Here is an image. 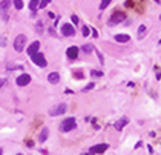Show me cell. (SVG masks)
<instances>
[{
    "label": "cell",
    "instance_id": "cell-1",
    "mask_svg": "<svg viewBox=\"0 0 161 155\" xmlns=\"http://www.w3.org/2000/svg\"><path fill=\"white\" fill-rule=\"evenodd\" d=\"M77 127V121H75L74 117H69V118H65L60 125V131L61 132H71Z\"/></svg>",
    "mask_w": 161,
    "mask_h": 155
},
{
    "label": "cell",
    "instance_id": "cell-2",
    "mask_svg": "<svg viewBox=\"0 0 161 155\" xmlns=\"http://www.w3.org/2000/svg\"><path fill=\"white\" fill-rule=\"evenodd\" d=\"M126 20V14L121 11H115L112 16L109 17V22H107V25L109 26H114V25H118V23H121V22Z\"/></svg>",
    "mask_w": 161,
    "mask_h": 155
},
{
    "label": "cell",
    "instance_id": "cell-3",
    "mask_svg": "<svg viewBox=\"0 0 161 155\" xmlns=\"http://www.w3.org/2000/svg\"><path fill=\"white\" fill-rule=\"evenodd\" d=\"M25 45H26V35L25 34L17 35L15 40H14V49L17 52H22V51L25 49Z\"/></svg>",
    "mask_w": 161,
    "mask_h": 155
},
{
    "label": "cell",
    "instance_id": "cell-4",
    "mask_svg": "<svg viewBox=\"0 0 161 155\" xmlns=\"http://www.w3.org/2000/svg\"><path fill=\"white\" fill-rule=\"evenodd\" d=\"M31 60L34 61L37 66H40V68H44L48 63H46V59H44V55L42 54V52H35V54L31 55Z\"/></svg>",
    "mask_w": 161,
    "mask_h": 155
},
{
    "label": "cell",
    "instance_id": "cell-5",
    "mask_svg": "<svg viewBox=\"0 0 161 155\" xmlns=\"http://www.w3.org/2000/svg\"><path fill=\"white\" fill-rule=\"evenodd\" d=\"M66 111H68V106H66L65 103H61V104L54 106L52 109H49V115H52V117H57V115H63Z\"/></svg>",
    "mask_w": 161,
    "mask_h": 155
},
{
    "label": "cell",
    "instance_id": "cell-6",
    "mask_svg": "<svg viewBox=\"0 0 161 155\" xmlns=\"http://www.w3.org/2000/svg\"><path fill=\"white\" fill-rule=\"evenodd\" d=\"M61 34L65 35V37H72V35L75 34V29H74V26L72 25H69V23H65L63 26H61Z\"/></svg>",
    "mask_w": 161,
    "mask_h": 155
},
{
    "label": "cell",
    "instance_id": "cell-7",
    "mask_svg": "<svg viewBox=\"0 0 161 155\" xmlns=\"http://www.w3.org/2000/svg\"><path fill=\"white\" fill-rule=\"evenodd\" d=\"M15 83L19 86H26L28 83H31V77H29L28 74H22L20 77H17V82Z\"/></svg>",
    "mask_w": 161,
    "mask_h": 155
},
{
    "label": "cell",
    "instance_id": "cell-8",
    "mask_svg": "<svg viewBox=\"0 0 161 155\" xmlns=\"http://www.w3.org/2000/svg\"><path fill=\"white\" fill-rule=\"evenodd\" d=\"M66 55H68L69 60H75V59L78 57V48H77V46L68 48V51H66Z\"/></svg>",
    "mask_w": 161,
    "mask_h": 155
},
{
    "label": "cell",
    "instance_id": "cell-9",
    "mask_svg": "<svg viewBox=\"0 0 161 155\" xmlns=\"http://www.w3.org/2000/svg\"><path fill=\"white\" fill-rule=\"evenodd\" d=\"M127 123H129V118H127V117H121L117 123H114V127H115L117 131H121L123 127L127 125Z\"/></svg>",
    "mask_w": 161,
    "mask_h": 155
},
{
    "label": "cell",
    "instance_id": "cell-10",
    "mask_svg": "<svg viewBox=\"0 0 161 155\" xmlns=\"http://www.w3.org/2000/svg\"><path fill=\"white\" fill-rule=\"evenodd\" d=\"M107 148H109V144H106V143H101V144H97V146H94V148L91 149L94 154H103V152H106Z\"/></svg>",
    "mask_w": 161,
    "mask_h": 155
},
{
    "label": "cell",
    "instance_id": "cell-11",
    "mask_svg": "<svg viewBox=\"0 0 161 155\" xmlns=\"http://www.w3.org/2000/svg\"><path fill=\"white\" fill-rule=\"evenodd\" d=\"M9 6H11V2L9 0H2L0 2V14H6V11L9 9Z\"/></svg>",
    "mask_w": 161,
    "mask_h": 155
},
{
    "label": "cell",
    "instance_id": "cell-12",
    "mask_svg": "<svg viewBox=\"0 0 161 155\" xmlns=\"http://www.w3.org/2000/svg\"><path fill=\"white\" fill-rule=\"evenodd\" d=\"M48 80H49V83H52V85H57V83L60 82L59 72H51V74L48 75Z\"/></svg>",
    "mask_w": 161,
    "mask_h": 155
},
{
    "label": "cell",
    "instance_id": "cell-13",
    "mask_svg": "<svg viewBox=\"0 0 161 155\" xmlns=\"http://www.w3.org/2000/svg\"><path fill=\"white\" fill-rule=\"evenodd\" d=\"M38 49H40V42H34L32 45L28 48V55H32L35 52H38Z\"/></svg>",
    "mask_w": 161,
    "mask_h": 155
},
{
    "label": "cell",
    "instance_id": "cell-14",
    "mask_svg": "<svg viewBox=\"0 0 161 155\" xmlns=\"http://www.w3.org/2000/svg\"><path fill=\"white\" fill-rule=\"evenodd\" d=\"M115 40L118 43H127L129 42V35L127 34H117L115 35Z\"/></svg>",
    "mask_w": 161,
    "mask_h": 155
},
{
    "label": "cell",
    "instance_id": "cell-15",
    "mask_svg": "<svg viewBox=\"0 0 161 155\" xmlns=\"http://www.w3.org/2000/svg\"><path fill=\"white\" fill-rule=\"evenodd\" d=\"M48 135H49V131H48V127H43V129H42V132H40V135H38V140H40V143H43V141H46Z\"/></svg>",
    "mask_w": 161,
    "mask_h": 155
},
{
    "label": "cell",
    "instance_id": "cell-16",
    "mask_svg": "<svg viewBox=\"0 0 161 155\" xmlns=\"http://www.w3.org/2000/svg\"><path fill=\"white\" fill-rule=\"evenodd\" d=\"M38 3H40V0H31L29 2V9L31 11H37V8H38Z\"/></svg>",
    "mask_w": 161,
    "mask_h": 155
},
{
    "label": "cell",
    "instance_id": "cell-17",
    "mask_svg": "<svg viewBox=\"0 0 161 155\" xmlns=\"http://www.w3.org/2000/svg\"><path fill=\"white\" fill-rule=\"evenodd\" d=\"M15 9H23V0H12Z\"/></svg>",
    "mask_w": 161,
    "mask_h": 155
},
{
    "label": "cell",
    "instance_id": "cell-18",
    "mask_svg": "<svg viewBox=\"0 0 161 155\" xmlns=\"http://www.w3.org/2000/svg\"><path fill=\"white\" fill-rule=\"evenodd\" d=\"M83 51H84V54H91V52L94 51V46L92 45H84L83 46Z\"/></svg>",
    "mask_w": 161,
    "mask_h": 155
},
{
    "label": "cell",
    "instance_id": "cell-19",
    "mask_svg": "<svg viewBox=\"0 0 161 155\" xmlns=\"http://www.w3.org/2000/svg\"><path fill=\"white\" fill-rule=\"evenodd\" d=\"M110 2H112V0H101V3H100V9H101V11H103V9H106L107 5H109Z\"/></svg>",
    "mask_w": 161,
    "mask_h": 155
},
{
    "label": "cell",
    "instance_id": "cell-20",
    "mask_svg": "<svg viewBox=\"0 0 161 155\" xmlns=\"http://www.w3.org/2000/svg\"><path fill=\"white\" fill-rule=\"evenodd\" d=\"M144 32H146V26H144V25H140V28H138V35L141 37Z\"/></svg>",
    "mask_w": 161,
    "mask_h": 155
},
{
    "label": "cell",
    "instance_id": "cell-21",
    "mask_svg": "<svg viewBox=\"0 0 161 155\" xmlns=\"http://www.w3.org/2000/svg\"><path fill=\"white\" fill-rule=\"evenodd\" d=\"M91 74L94 75V77H101V75H103V71H97V69H94Z\"/></svg>",
    "mask_w": 161,
    "mask_h": 155
},
{
    "label": "cell",
    "instance_id": "cell-22",
    "mask_svg": "<svg viewBox=\"0 0 161 155\" xmlns=\"http://www.w3.org/2000/svg\"><path fill=\"white\" fill-rule=\"evenodd\" d=\"M82 32H83V35H84V37H88V35H89V26H83Z\"/></svg>",
    "mask_w": 161,
    "mask_h": 155
},
{
    "label": "cell",
    "instance_id": "cell-23",
    "mask_svg": "<svg viewBox=\"0 0 161 155\" xmlns=\"http://www.w3.org/2000/svg\"><path fill=\"white\" fill-rule=\"evenodd\" d=\"M51 2V0H42V3H40V9H43V8H46V5Z\"/></svg>",
    "mask_w": 161,
    "mask_h": 155
},
{
    "label": "cell",
    "instance_id": "cell-24",
    "mask_svg": "<svg viewBox=\"0 0 161 155\" xmlns=\"http://www.w3.org/2000/svg\"><path fill=\"white\" fill-rule=\"evenodd\" d=\"M74 77L75 78H83V74L82 72H74Z\"/></svg>",
    "mask_w": 161,
    "mask_h": 155
},
{
    "label": "cell",
    "instance_id": "cell-25",
    "mask_svg": "<svg viewBox=\"0 0 161 155\" xmlns=\"http://www.w3.org/2000/svg\"><path fill=\"white\" fill-rule=\"evenodd\" d=\"M97 55H98V60H100L101 63H103L104 60H103V55H101V52H100V51H97Z\"/></svg>",
    "mask_w": 161,
    "mask_h": 155
},
{
    "label": "cell",
    "instance_id": "cell-26",
    "mask_svg": "<svg viewBox=\"0 0 161 155\" xmlns=\"http://www.w3.org/2000/svg\"><path fill=\"white\" fill-rule=\"evenodd\" d=\"M72 22L77 25V23H78V17H77V16H72Z\"/></svg>",
    "mask_w": 161,
    "mask_h": 155
},
{
    "label": "cell",
    "instance_id": "cell-27",
    "mask_svg": "<svg viewBox=\"0 0 161 155\" xmlns=\"http://www.w3.org/2000/svg\"><path fill=\"white\" fill-rule=\"evenodd\" d=\"M92 88H94V83H91L89 86H86V88H84V91H89V89H92Z\"/></svg>",
    "mask_w": 161,
    "mask_h": 155
},
{
    "label": "cell",
    "instance_id": "cell-28",
    "mask_svg": "<svg viewBox=\"0 0 161 155\" xmlns=\"http://www.w3.org/2000/svg\"><path fill=\"white\" fill-rule=\"evenodd\" d=\"M82 155H95V154H94V152H92V150H89V152H83Z\"/></svg>",
    "mask_w": 161,
    "mask_h": 155
},
{
    "label": "cell",
    "instance_id": "cell-29",
    "mask_svg": "<svg viewBox=\"0 0 161 155\" xmlns=\"http://www.w3.org/2000/svg\"><path fill=\"white\" fill-rule=\"evenodd\" d=\"M91 31H92V35H94V37H98V34H97L95 29H91Z\"/></svg>",
    "mask_w": 161,
    "mask_h": 155
},
{
    "label": "cell",
    "instance_id": "cell-30",
    "mask_svg": "<svg viewBox=\"0 0 161 155\" xmlns=\"http://www.w3.org/2000/svg\"><path fill=\"white\" fill-rule=\"evenodd\" d=\"M3 85H5V80H3V78H0V88H2Z\"/></svg>",
    "mask_w": 161,
    "mask_h": 155
},
{
    "label": "cell",
    "instance_id": "cell-31",
    "mask_svg": "<svg viewBox=\"0 0 161 155\" xmlns=\"http://www.w3.org/2000/svg\"><path fill=\"white\" fill-rule=\"evenodd\" d=\"M2 152H3V150H2V149H0V155H2Z\"/></svg>",
    "mask_w": 161,
    "mask_h": 155
},
{
    "label": "cell",
    "instance_id": "cell-32",
    "mask_svg": "<svg viewBox=\"0 0 161 155\" xmlns=\"http://www.w3.org/2000/svg\"><path fill=\"white\" fill-rule=\"evenodd\" d=\"M160 20H161V16H160Z\"/></svg>",
    "mask_w": 161,
    "mask_h": 155
},
{
    "label": "cell",
    "instance_id": "cell-33",
    "mask_svg": "<svg viewBox=\"0 0 161 155\" xmlns=\"http://www.w3.org/2000/svg\"><path fill=\"white\" fill-rule=\"evenodd\" d=\"M17 155H22V154H17Z\"/></svg>",
    "mask_w": 161,
    "mask_h": 155
}]
</instances>
